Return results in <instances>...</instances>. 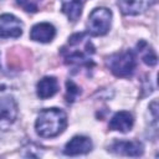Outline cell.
<instances>
[{
  "label": "cell",
  "mask_w": 159,
  "mask_h": 159,
  "mask_svg": "<svg viewBox=\"0 0 159 159\" xmlns=\"http://www.w3.org/2000/svg\"><path fill=\"white\" fill-rule=\"evenodd\" d=\"M93 53H94V46L86 32H78L72 35L66 42V45L61 48V55L65 62L72 66L89 67L93 63L92 62Z\"/></svg>",
  "instance_id": "1"
},
{
  "label": "cell",
  "mask_w": 159,
  "mask_h": 159,
  "mask_svg": "<svg viewBox=\"0 0 159 159\" xmlns=\"http://www.w3.org/2000/svg\"><path fill=\"white\" fill-rule=\"evenodd\" d=\"M67 125V116L62 109L46 108L40 112L35 122V129L41 138H53L61 134Z\"/></svg>",
  "instance_id": "2"
},
{
  "label": "cell",
  "mask_w": 159,
  "mask_h": 159,
  "mask_svg": "<svg viewBox=\"0 0 159 159\" xmlns=\"http://www.w3.org/2000/svg\"><path fill=\"white\" fill-rule=\"evenodd\" d=\"M107 66L117 77H129L135 70V56L132 51L113 53L107 58Z\"/></svg>",
  "instance_id": "3"
},
{
  "label": "cell",
  "mask_w": 159,
  "mask_h": 159,
  "mask_svg": "<svg viewBox=\"0 0 159 159\" xmlns=\"http://www.w3.org/2000/svg\"><path fill=\"white\" fill-rule=\"evenodd\" d=\"M112 11L107 7H96L88 16L87 30L93 36H103L109 31Z\"/></svg>",
  "instance_id": "4"
},
{
  "label": "cell",
  "mask_w": 159,
  "mask_h": 159,
  "mask_svg": "<svg viewBox=\"0 0 159 159\" xmlns=\"http://www.w3.org/2000/svg\"><path fill=\"white\" fill-rule=\"evenodd\" d=\"M22 22L11 14H2L0 16V37L17 39L22 35Z\"/></svg>",
  "instance_id": "5"
},
{
  "label": "cell",
  "mask_w": 159,
  "mask_h": 159,
  "mask_svg": "<svg viewBox=\"0 0 159 159\" xmlns=\"http://www.w3.org/2000/svg\"><path fill=\"white\" fill-rule=\"evenodd\" d=\"M17 117V104L12 97L0 98V129L6 130Z\"/></svg>",
  "instance_id": "6"
},
{
  "label": "cell",
  "mask_w": 159,
  "mask_h": 159,
  "mask_svg": "<svg viewBox=\"0 0 159 159\" xmlns=\"http://www.w3.org/2000/svg\"><path fill=\"white\" fill-rule=\"evenodd\" d=\"M109 150L119 155L140 157L144 153V147L139 140H116Z\"/></svg>",
  "instance_id": "7"
},
{
  "label": "cell",
  "mask_w": 159,
  "mask_h": 159,
  "mask_svg": "<svg viewBox=\"0 0 159 159\" xmlns=\"http://www.w3.org/2000/svg\"><path fill=\"white\" fill-rule=\"evenodd\" d=\"M92 150V142L89 138L84 135H76L70 142L66 143L63 153L70 157L80 155V154H87Z\"/></svg>",
  "instance_id": "8"
},
{
  "label": "cell",
  "mask_w": 159,
  "mask_h": 159,
  "mask_svg": "<svg viewBox=\"0 0 159 159\" xmlns=\"http://www.w3.org/2000/svg\"><path fill=\"white\" fill-rule=\"evenodd\" d=\"M56 35V29L50 22H40L32 26L30 31V39L36 42L47 43L53 40Z\"/></svg>",
  "instance_id": "9"
},
{
  "label": "cell",
  "mask_w": 159,
  "mask_h": 159,
  "mask_svg": "<svg viewBox=\"0 0 159 159\" xmlns=\"http://www.w3.org/2000/svg\"><path fill=\"white\" fill-rule=\"evenodd\" d=\"M157 0H118V6L124 15H138L152 7Z\"/></svg>",
  "instance_id": "10"
},
{
  "label": "cell",
  "mask_w": 159,
  "mask_h": 159,
  "mask_svg": "<svg viewBox=\"0 0 159 159\" xmlns=\"http://www.w3.org/2000/svg\"><path fill=\"white\" fill-rule=\"evenodd\" d=\"M134 123L132 113L127 111H119L117 112L109 120V129L111 130H118L120 133H127L132 129Z\"/></svg>",
  "instance_id": "11"
},
{
  "label": "cell",
  "mask_w": 159,
  "mask_h": 159,
  "mask_svg": "<svg viewBox=\"0 0 159 159\" xmlns=\"http://www.w3.org/2000/svg\"><path fill=\"white\" fill-rule=\"evenodd\" d=\"M57 91H58V83H57V80L55 77L47 76V77L41 78L37 82L36 92L41 99H46V98L55 96L57 93Z\"/></svg>",
  "instance_id": "12"
},
{
  "label": "cell",
  "mask_w": 159,
  "mask_h": 159,
  "mask_svg": "<svg viewBox=\"0 0 159 159\" xmlns=\"http://www.w3.org/2000/svg\"><path fill=\"white\" fill-rule=\"evenodd\" d=\"M62 12L71 20L76 21L80 19L82 12V2L81 0H61Z\"/></svg>",
  "instance_id": "13"
},
{
  "label": "cell",
  "mask_w": 159,
  "mask_h": 159,
  "mask_svg": "<svg viewBox=\"0 0 159 159\" xmlns=\"http://www.w3.org/2000/svg\"><path fill=\"white\" fill-rule=\"evenodd\" d=\"M138 52H140L142 60L145 65H148V66H155L157 65V62H158L157 53L145 41H140L138 43Z\"/></svg>",
  "instance_id": "14"
},
{
  "label": "cell",
  "mask_w": 159,
  "mask_h": 159,
  "mask_svg": "<svg viewBox=\"0 0 159 159\" xmlns=\"http://www.w3.org/2000/svg\"><path fill=\"white\" fill-rule=\"evenodd\" d=\"M66 101L68 103H72L75 102V99L78 97V94H81V89L80 87L71 80H68L66 82Z\"/></svg>",
  "instance_id": "15"
},
{
  "label": "cell",
  "mask_w": 159,
  "mask_h": 159,
  "mask_svg": "<svg viewBox=\"0 0 159 159\" xmlns=\"http://www.w3.org/2000/svg\"><path fill=\"white\" fill-rule=\"evenodd\" d=\"M16 2L27 12L37 11V4L35 2V0H16Z\"/></svg>",
  "instance_id": "16"
}]
</instances>
